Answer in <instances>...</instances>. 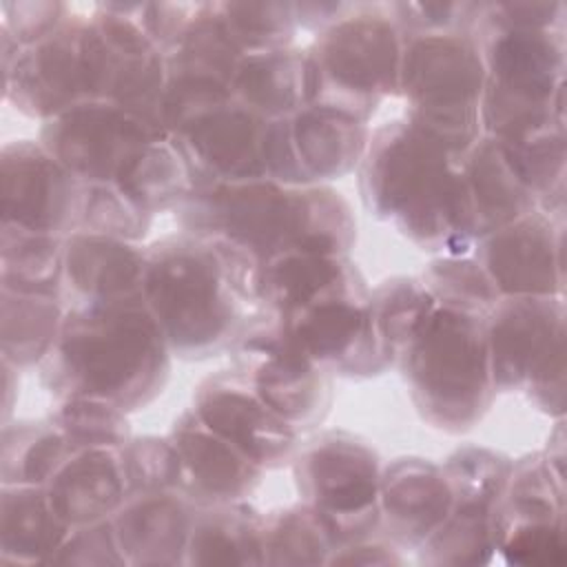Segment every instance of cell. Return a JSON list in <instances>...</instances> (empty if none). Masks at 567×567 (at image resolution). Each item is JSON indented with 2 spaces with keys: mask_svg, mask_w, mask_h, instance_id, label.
Here are the masks:
<instances>
[{
  "mask_svg": "<svg viewBox=\"0 0 567 567\" xmlns=\"http://www.w3.org/2000/svg\"><path fill=\"white\" fill-rule=\"evenodd\" d=\"M40 370L58 399L93 396L133 412L162 394L171 346L144 295L73 303Z\"/></svg>",
  "mask_w": 567,
  "mask_h": 567,
  "instance_id": "2",
  "label": "cell"
},
{
  "mask_svg": "<svg viewBox=\"0 0 567 567\" xmlns=\"http://www.w3.org/2000/svg\"><path fill=\"white\" fill-rule=\"evenodd\" d=\"M381 458L363 439L330 430L295 452V481L330 532L334 547L372 538L381 529Z\"/></svg>",
  "mask_w": 567,
  "mask_h": 567,
  "instance_id": "9",
  "label": "cell"
},
{
  "mask_svg": "<svg viewBox=\"0 0 567 567\" xmlns=\"http://www.w3.org/2000/svg\"><path fill=\"white\" fill-rule=\"evenodd\" d=\"M199 4V2H197ZM197 4L182 2H133L131 11L146 35L164 51L175 44L188 20L193 18Z\"/></svg>",
  "mask_w": 567,
  "mask_h": 567,
  "instance_id": "48",
  "label": "cell"
},
{
  "mask_svg": "<svg viewBox=\"0 0 567 567\" xmlns=\"http://www.w3.org/2000/svg\"><path fill=\"white\" fill-rule=\"evenodd\" d=\"M53 565H82V567H106L128 565L120 547L113 520H97L71 527L60 549L49 560Z\"/></svg>",
  "mask_w": 567,
  "mask_h": 567,
  "instance_id": "46",
  "label": "cell"
},
{
  "mask_svg": "<svg viewBox=\"0 0 567 567\" xmlns=\"http://www.w3.org/2000/svg\"><path fill=\"white\" fill-rule=\"evenodd\" d=\"M2 425L9 423L11 416V408H13V396L18 394V368L11 365L9 361H2Z\"/></svg>",
  "mask_w": 567,
  "mask_h": 567,
  "instance_id": "52",
  "label": "cell"
},
{
  "mask_svg": "<svg viewBox=\"0 0 567 567\" xmlns=\"http://www.w3.org/2000/svg\"><path fill=\"white\" fill-rule=\"evenodd\" d=\"M175 210L184 233L233 241L264 264L290 250L348 257L357 239L350 204L328 184L204 182Z\"/></svg>",
  "mask_w": 567,
  "mask_h": 567,
  "instance_id": "3",
  "label": "cell"
},
{
  "mask_svg": "<svg viewBox=\"0 0 567 567\" xmlns=\"http://www.w3.org/2000/svg\"><path fill=\"white\" fill-rule=\"evenodd\" d=\"M80 55L86 97L115 102L164 131L166 55L140 27L131 4H97L84 18Z\"/></svg>",
  "mask_w": 567,
  "mask_h": 567,
  "instance_id": "10",
  "label": "cell"
},
{
  "mask_svg": "<svg viewBox=\"0 0 567 567\" xmlns=\"http://www.w3.org/2000/svg\"><path fill=\"white\" fill-rule=\"evenodd\" d=\"M509 467V456L481 445H463L441 465L452 489V501H478L494 507L503 496Z\"/></svg>",
  "mask_w": 567,
  "mask_h": 567,
  "instance_id": "41",
  "label": "cell"
},
{
  "mask_svg": "<svg viewBox=\"0 0 567 567\" xmlns=\"http://www.w3.org/2000/svg\"><path fill=\"white\" fill-rule=\"evenodd\" d=\"M483 11L489 20L516 27V29H563V2H483Z\"/></svg>",
  "mask_w": 567,
  "mask_h": 567,
  "instance_id": "49",
  "label": "cell"
},
{
  "mask_svg": "<svg viewBox=\"0 0 567 567\" xmlns=\"http://www.w3.org/2000/svg\"><path fill=\"white\" fill-rule=\"evenodd\" d=\"M474 38L485 64V86L529 102L565 97L563 29L505 27L481 9Z\"/></svg>",
  "mask_w": 567,
  "mask_h": 567,
  "instance_id": "18",
  "label": "cell"
},
{
  "mask_svg": "<svg viewBox=\"0 0 567 567\" xmlns=\"http://www.w3.org/2000/svg\"><path fill=\"white\" fill-rule=\"evenodd\" d=\"M474 257L501 297H563V224L538 208L481 237Z\"/></svg>",
  "mask_w": 567,
  "mask_h": 567,
  "instance_id": "17",
  "label": "cell"
},
{
  "mask_svg": "<svg viewBox=\"0 0 567 567\" xmlns=\"http://www.w3.org/2000/svg\"><path fill=\"white\" fill-rule=\"evenodd\" d=\"M483 310L439 301L396 363L410 399L432 427L461 434L489 410L496 394Z\"/></svg>",
  "mask_w": 567,
  "mask_h": 567,
  "instance_id": "5",
  "label": "cell"
},
{
  "mask_svg": "<svg viewBox=\"0 0 567 567\" xmlns=\"http://www.w3.org/2000/svg\"><path fill=\"white\" fill-rule=\"evenodd\" d=\"M494 388L527 390L549 416L565 414L563 297H501L485 315Z\"/></svg>",
  "mask_w": 567,
  "mask_h": 567,
  "instance_id": "8",
  "label": "cell"
},
{
  "mask_svg": "<svg viewBox=\"0 0 567 567\" xmlns=\"http://www.w3.org/2000/svg\"><path fill=\"white\" fill-rule=\"evenodd\" d=\"M266 516L244 501L197 505L186 565H266Z\"/></svg>",
  "mask_w": 567,
  "mask_h": 567,
  "instance_id": "30",
  "label": "cell"
},
{
  "mask_svg": "<svg viewBox=\"0 0 567 567\" xmlns=\"http://www.w3.org/2000/svg\"><path fill=\"white\" fill-rule=\"evenodd\" d=\"M217 11L244 53L286 49L297 31L292 2H217Z\"/></svg>",
  "mask_w": 567,
  "mask_h": 567,
  "instance_id": "40",
  "label": "cell"
},
{
  "mask_svg": "<svg viewBox=\"0 0 567 567\" xmlns=\"http://www.w3.org/2000/svg\"><path fill=\"white\" fill-rule=\"evenodd\" d=\"M483 2H392L403 33H474Z\"/></svg>",
  "mask_w": 567,
  "mask_h": 567,
  "instance_id": "45",
  "label": "cell"
},
{
  "mask_svg": "<svg viewBox=\"0 0 567 567\" xmlns=\"http://www.w3.org/2000/svg\"><path fill=\"white\" fill-rule=\"evenodd\" d=\"M266 565H328L334 549L319 514L301 503L272 512L266 518Z\"/></svg>",
  "mask_w": 567,
  "mask_h": 567,
  "instance_id": "38",
  "label": "cell"
},
{
  "mask_svg": "<svg viewBox=\"0 0 567 567\" xmlns=\"http://www.w3.org/2000/svg\"><path fill=\"white\" fill-rule=\"evenodd\" d=\"M142 295L182 359H206L233 348L252 308L237 290L217 248L179 233L146 248Z\"/></svg>",
  "mask_w": 567,
  "mask_h": 567,
  "instance_id": "4",
  "label": "cell"
},
{
  "mask_svg": "<svg viewBox=\"0 0 567 567\" xmlns=\"http://www.w3.org/2000/svg\"><path fill=\"white\" fill-rule=\"evenodd\" d=\"M401 549L394 543L365 538L357 543H348L334 547L328 565H401L405 558L399 554Z\"/></svg>",
  "mask_w": 567,
  "mask_h": 567,
  "instance_id": "50",
  "label": "cell"
},
{
  "mask_svg": "<svg viewBox=\"0 0 567 567\" xmlns=\"http://www.w3.org/2000/svg\"><path fill=\"white\" fill-rule=\"evenodd\" d=\"M421 279L439 301L487 312L501 299L494 281L474 255H439L427 264Z\"/></svg>",
  "mask_w": 567,
  "mask_h": 567,
  "instance_id": "43",
  "label": "cell"
},
{
  "mask_svg": "<svg viewBox=\"0 0 567 567\" xmlns=\"http://www.w3.org/2000/svg\"><path fill=\"white\" fill-rule=\"evenodd\" d=\"M113 184L146 213L155 215L184 202L193 188V173L175 137L162 131L124 162Z\"/></svg>",
  "mask_w": 567,
  "mask_h": 567,
  "instance_id": "32",
  "label": "cell"
},
{
  "mask_svg": "<svg viewBox=\"0 0 567 567\" xmlns=\"http://www.w3.org/2000/svg\"><path fill=\"white\" fill-rule=\"evenodd\" d=\"M155 133V124L109 102L84 97L42 122V146L80 182H113L124 162Z\"/></svg>",
  "mask_w": 567,
  "mask_h": 567,
  "instance_id": "13",
  "label": "cell"
},
{
  "mask_svg": "<svg viewBox=\"0 0 567 567\" xmlns=\"http://www.w3.org/2000/svg\"><path fill=\"white\" fill-rule=\"evenodd\" d=\"M463 157L410 117L392 120L370 133L359 164L361 199L421 250L470 255L478 228Z\"/></svg>",
  "mask_w": 567,
  "mask_h": 567,
  "instance_id": "1",
  "label": "cell"
},
{
  "mask_svg": "<svg viewBox=\"0 0 567 567\" xmlns=\"http://www.w3.org/2000/svg\"><path fill=\"white\" fill-rule=\"evenodd\" d=\"M190 408L264 472L295 458L299 430L272 410L237 368L206 377L197 385Z\"/></svg>",
  "mask_w": 567,
  "mask_h": 567,
  "instance_id": "15",
  "label": "cell"
},
{
  "mask_svg": "<svg viewBox=\"0 0 567 567\" xmlns=\"http://www.w3.org/2000/svg\"><path fill=\"white\" fill-rule=\"evenodd\" d=\"M66 434L51 421H18L2 425V485H44L71 450Z\"/></svg>",
  "mask_w": 567,
  "mask_h": 567,
  "instance_id": "36",
  "label": "cell"
},
{
  "mask_svg": "<svg viewBox=\"0 0 567 567\" xmlns=\"http://www.w3.org/2000/svg\"><path fill=\"white\" fill-rule=\"evenodd\" d=\"M182 463V492L195 505L244 501L264 470L230 441L210 430L193 408L184 410L168 434Z\"/></svg>",
  "mask_w": 567,
  "mask_h": 567,
  "instance_id": "20",
  "label": "cell"
},
{
  "mask_svg": "<svg viewBox=\"0 0 567 567\" xmlns=\"http://www.w3.org/2000/svg\"><path fill=\"white\" fill-rule=\"evenodd\" d=\"M496 507L478 501H452L450 514L416 549L421 565H485L496 554Z\"/></svg>",
  "mask_w": 567,
  "mask_h": 567,
  "instance_id": "35",
  "label": "cell"
},
{
  "mask_svg": "<svg viewBox=\"0 0 567 567\" xmlns=\"http://www.w3.org/2000/svg\"><path fill=\"white\" fill-rule=\"evenodd\" d=\"M84 18L71 13L60 29L29 47L0 33L2 93L20 113L47 122L86 97L80 55Z\"/></svg>",
  "mask_w": 567,
  "mask_h": 567,
  "instance_id": "14",
  "label": "cell"
},
{
  "mask_svg": "<svg viewBox=\"0 0 567 567\" xmlns=\"http://www.w3.org/2000/svg\"><path fill=\"white\" fill-rule=\"evenodd\" d=\"M485 64L474 33H403L399 95L405 117L458 153L483 133Z\"/></svg>",
  "mask_w": 567,
  "mask_h": 567,
  "instance_id": "7",
  "label": "cell"
},
{
  "mask_svg": "<svg viewBox=\"0 0 567 567\" xmlns=\"http://www.w3.org/2000/svg\"><path fill=\"white\" fill-rule=\"evenodd\" d=\"M120 454L128 494L182 487V463L168 436L128 439L120 447Z\"/></svg>",
  "mask_w": 567,
  "mask_h": 567,
  "instance_id": "44",
  "label": "cell"
},
{
  "mask_svg": "<svg viewBox=\"0 0 567 567\" xmlns=\"http://www.w3.org/2000/svg\"><path fill=\"white\" fill-rule=\"evenodd\" d=\"M44 487L71 527L113 518L128 496L120 447L73 445Z\"/></svg>",
  "mask_w": 567,
  "mask_h": 567,
  "instance_id": "23",
  "label": "cell"
},
{
  "mask_svg": "<svg viewBox=\"0 0 567 567\" xmlns=\"http://www.w3.org/2000/svg\"><path fill=\"white\" fill-rule=\"evenodd\" d=\"M71 525L55 512L44 485H2L0 563H49Z\"/></svg>",
  "mask_w": 567,
  "mask_h": 567,
  "instance_id": "28",
  "label": "cell"
},
{
  "mask_svg": "<svg viewBox=\"0 0 567 567\" xmlns=\"http://www.w3.org/2000/svg\"><path fill=\"white\" fill-rule=\"evenodd\" d=\"M235 368L259 396L297 430L317 425L330 408V377L286 332L279 319L259 308L237 341Z\"/></svg>",
  "mask_w": 567,
  "mask_h": 567,
  "instance_id": "11",
  "label": "cell"
},
{
  "mask_svg": "<svg viewBox=\"0 0 567 567\" xmlns=\"http://www.w3.org/2000/svg\"><path fill=\"white\" fill-rule=\"evenodd\" d=\"M268 120L230 97L171 133L179 144L193 186L266 177L264 135Z\"/></svg>",
  "mask_w": 567,
  "mask_h": 567,
  "instance_id": "19",
  "label": "cell"
},
{
  "mask_svg": "<svg viewBox=\"0 0 567 567\" xmlns=\"http://www.w3.org/2000/svg\"><path fill=\"white\" fill-rule=\"evenodd\" d=\"M197 505L182 489L128 494L113 527L128 565H186Z\"/></svg>",
  "mask_w": 567,
  "mask_h": 567,
  "instance_id": "22",
  "label": "cell"
},
{
  "mask_svg": "<svg viewBox=\"0 0 567 567\" xmlns=\"http://www.w3.org/2000/svg\"><path fill=\"white\" fill-rule=\"evenodd\" d=\"M463 175L472 197L478 239L536 208L532 190L516 175L503 146L481 133L463 157Z\"/></svg>",
  "mask_w": 567,
  "mask_h": 567,
  "instance_id": "29",
  "label": "cell"
},
{
  "mask_svg": "<svg viewBox=\"0 0 567 567\" xmlns=\"http://www.w3.org/2000/svg\"><path fill=\"white\" fill-rule=\"evenodd\" d=\"M71 13L69 4L55 0H4L0 2V33L9 35L18 47H29L60 29Z\"/></svg>",
  "mask_w": 567,
  "mask_h": 567,
  "instance_id": "47",
  "label": "cell"
},
{
  "mask_svg": "<svg viewBox=\"0 0 567 567\" xmlns=\"http://www.w3.org/2000/svg\"><path fill=\"white\" fill-rule=\"evenodd\" d=\"M312 62L308 49L246 53L233 80V95L266 120L288 117L310 104Z\"/></svg>",
  "mask_w": 567,
  "mask_h": 567,
  "instance_id": "26",
  "label": "cell"
},
{
  "mask_svg": "<svg viewBox=\"0 0 567 567\" xmlns=\"http://www.w3.org/2000/svg\"><path fill=\"white\" fill-rule=\"evenodd\" d=\"M363 279L346 255H321L290 250L264 266L259 306L284 319L312 299Z\"/></svg>",
  "mask_w": 567,
  "mask_h": 567,
  "instance_id": "31",
  "label": "cell"
},
{
  "mask_svg": "<svg viewBox=\"0 0 567 567\" xmlns=\"http://www.w3.org/2000/svg\"><path fill=\"white\" fill-rule=\"evenodd\" d=\"M403 31L390 4H350L308 49L310 104L368 122L385 95H399Z\"/></svg>",
  "mask_w": 567,
  "mask_h": 567,
  "instance_id": "6",
  "label": "cell"
},
{
  "mask_svg": "<svg viewBox=\"0 0 567 567\" xmlns=\"http://www.w3.org/2000/svg\"><path fill=\"white\" fill-rule=\"evenodd\" d=\"M2 224L66 237L75 230L82 182L44 146L16 140L0 153Z\"/></svg>",
  "mask_w": 567,
  "mask_h": 567,
  "instance_id": "16",
  "label": "cell"
},
{
  "mask_svg": "<svg viewBox=\"0 0 567 567\" xmlns=\"http://www.w3.org/2000/svg\"><path fill=\"white\" fill-rule=\"evenodd\" d=\"M279 323L328 374L372 377L392 365L374 332L363 279L312 299Z\"/></svg>",
  "mask_w": 567,
  "mask_h": 567,
  "instance_id": "12",
  "label": "cell"
},
{
  "mask_svg": "<svg viewBox=\"0 0 567 567\" xmlns=\"http://www.w3.org/2000/svg\"><path fill=\"white\" fill-rule=\"evenodd\" d=\"M434 306L436 297L421 277H392L370 292L372 326L392 365Z\"/></svg>",
  "mask_w": 567,
  "mask_h": 567,
  "instance_id": "37",
  "label": "cell"
},
{
  "mask_svg": "<svg viewBox=\"0 0 567 567\" xmlns=\"http://www.w3.org/2000/svg\"><path fill=\"white\" fill-rule=\"evenodd\" d=\"M452 489L441 465L419 458H394L381 472L379 509L388 540L403 549H419L445 520Z\"/></svg>",
  "mask_w": 567,
  "mask_h": 567,
  "instance_id": "21",
  "label": "cell"
},
{
  "mask_svg": "<svg viewBox=\"0 0 567 567\" xmlns=\"http://www.w3.org/2000/svg\"><path fill=\"white\" fill-rule=\"evenodd\" d=\"M288 133L303 186L348 175L370 142L368 122L315 104L288 115Z\"/></svg>",
  "mask_w": 567,
  "mask_h": 567,
  "instance_id": "25",
  "label": "cell"
},
{
  "mask_svg": "<svg viewBox=\"0 0 567 567\" xmlns=\"http://www.w3.org/2000/svg\"><path fill=\"white\" fill-rule=\"evenodd\" d=\"M565 472L545 452L512 461L503 496L496 505V538L512 532L565 527Z\"/></svg>",
  "mask_w": 567,
  "mask_h": 567,
  "instance_id": "27",
  "label": "cell"
},
{
  "mask_svg": "<svg viewBox=\"0 0 567 567\" xmlns=\"http://www.w3.org/2000/svg\"><path fill=\"white\" fill-rule=\"evenodd\" d=\"M153 215L137 206L113 182H82L75 230L106 235L124 241L146 237Z\"/></svg>",
  "mask_w": 567,
  "mask_h": 567,
  "instance_id": "39",
  "label": "cell"
},
{
  "mask_svg": "<svg viewBox=\"0 0 567 567\" xmlns=\"http://www.w3.org/2000/svg\"><path fill=\"white\" fill-rule=\"evenodd\" d=\"M146 248L106 235L64 237V288L75 303L142 295Z\"/></svg>",
  "mask_w": 567,
  "mask_h": 567,
  "instance_id": "24",
  "label": "cell"
},
{
  "mask_svg": "<svg viewBox=\"0 0 567 567\" xmlns=\"http://www.w3.org/2000/svg\"><path fill=\"white\" fill-rule=\"evenodd\" d=\"M64 306L55 295H29L0 288V350L2 361L18 370L40 365L53 350Z\"/></svg>",
  "mask_w": 567,
  "mask_h": 567,
  "instance_id": "33",
  "label": "cell"
},
{
  "mask_svg": "<svg viewBox=\"0 0 567 567\" xmlns=\"http://www.w3.org/2000/svg\"><path fill=\"white\" fill-rule=\"evenodd\" d=\"M0 288L60 297L64 288V237L2 224Z\"/></svg>",
  "mask_w": 567,
  "mask_h": 567,
  "instance_id": "34",
  "label": "cell"
},
{
  "mask_svg": "<svg viewBox=\"0 0 567 567\" xmlns=\"http://www.w3.org/2000/svg\"><path fill=\"white\" fill-rule=\"evenodd\" d=\"M49 419L66 434L71 445L122 447L131 439L126 412L93 396L58 399Z\"/></svg>",
  "mask_w": 567,
  "mask_h": 567,
  "instance_id": "42",
  "label": "cell"
},
{
  "mask_svg": "<svg viewBox=\"0 0 567 567\" xmlns=\"http://www.w3.org/2000/svg\"><path fill=\"white\" fill-rule=\"evenodd\" d=\"M348 7L350 4L343 2H301L295 4V20L297 27L323 31L334 20H339L348 11Z\"/></svg>",
  "mask_w": 567,
  "mask_h": 567,
  "instance_id": "51",
  "label": "cell"
}]
</instances>
